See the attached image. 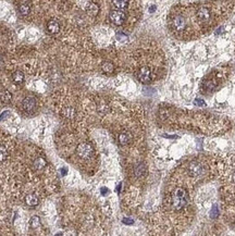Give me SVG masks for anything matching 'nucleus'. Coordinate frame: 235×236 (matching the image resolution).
Listing matches in <instances>:
<instances>
[{
	"instance_id": "f257e3e1",
	"label": "nucleus",
	"mask_w": 235,
	"mask_h": 236,
	"mask_svg": "<svg viewBox=\"0 0 235 236\" xmlns=\"http://www.w3.org/2000/svg\"><path fill=\"white\" fill-rule=\"evenodd\" d=\"M187 191L184 188H176L171 197V205L174 210H182L187 205Z\"/></svg>"
},
{
	"instance_id": "f03ea898",
	"label": "nucleus",
	"mask_w": 235,
	"mask_h": 236,
	"mask_svg": "<svg viewBox=\"0 0 235 236\" xmlns=\"http://www.w3.org/2000/svg\"><path fill=\"white\" fill-rule=\"evenodd\" d=\"M76 153L82 159H89L94 155V147L88 143H81L76 148Z\"/></svg>"
},
{
	"instance_id": "7ed1b4c3",
	"label": "nucleus",
	"mask_w": 235,
	"mask_h": 236,
	"mask_svg": "<svg viewBox=\"0 0 235 236\" xmlns=\"http://www.w3.org/2000/svg\"><path fill=\"white\" fill-rule=\"evenodd\" d=\"M109 19L110 21L112 22V23L114 24V25H122V24L124 23V21H125L126 19V15L125 13L123 12L122 10H113L110 12V15H109Z\"/></svg>"
},
{
	"instance_id": "20e7f679",
	"label": "nucleus",
	"mask_w": 235,
	"mask_h": 236,
	"mask_svg": "<svg viewBox=\"0 0 235 236\" xmlns=\"http://www.w3.org/2000/svg\"><path fill=\"white\" fill-rule=\"evenodd\" d=\"M188 174H189L192 177H198L201 174L204 173V167L200 162H197V161H193V162L189 163L188 165Z\"/></svg>"
},
{
	"instance_id": "39448f33",
	"label": "nucleus",
	"mask_w": 235,
	"mask_h": 236,
	"mask_svg": "<svg viewBox=\"0 0 235 236\" xmlns=\"http://www.w3.org/2000/svg\"><path fill=\"white\" fill-rule=\"evenodd\" d=\"M137 78L139 79V82L144 84H148L151 82V71L148 67H143L139 69V71L137 72Z\"/></svg>"
},
{
	"instance_id": "423d86ee",
	"label": "nucleus",
	"mask_w": 235,
	"mask_h": 236,
	"mask_svg": "<svg viewBox=\"0 0 235 236\" xmlns=\"http://www.w3.org/2000/svg\"><path fill=\"white\" fill-rule=\"evenodd\" d=\"M22 107H23V110L25 112L32 113L36 109V99L34 97H26L22 102Z\"/></svg>"
},
{
	"instance_id": "0eeeda50",
	"label": "nucleus",
	"mask_w": 235,
	"mask_h": 236,
	"mask_svg": "<svg viewBox=\"0 0 235 236\" xmlns=\"http://www.w3.org/2000/svg\"><path fill=\"white\" fill-rule=\"evenodd\" d=\"M47 31L49 34H52V35H56L58 34L60 32V23L59 21L57 20L52 19V20H49L47 23Z\"/></svg>"
},
{
	"instance_id": "6e6552de",
	"label": "nucleus",
	"mask_w": 235,
	"mask_h": 236,
	"mask_svg": "<svg viewBox=\"0 0 235 236\" xmlns=\"http://www.w3.org/2000/svg\"><path fill=\"white\" fill-rule=\"evenodd\" d=\"M172 26L177 32H182L186 27V21L182 17H175L172 21Z\"/></svg>"
},
{
	"instance_id": "1a4fd4ad",
	"label": "nucleus",
	"mask_w": 235,
	"mask_h": 236,
	"mask_svg": "<svg viewBox=\"0 0 235 236\" xmlns=\"http://www.w3.org/2000/svg\"><path fill=\"white\" fill-rule=\"evenodd\" d=\"M197 17H198L201 22H207L210 17V11L208 10L207 8L203 7V8H200L197 11Z\"/></svg>"
},
{
	"instance_id": "9d476101",
	"label": "nucleus",
	"mask_w": 235,
	"mask_h": 236,
	"mask_svg": "<svg viewBox=\"0 0 235 236\" xmlns=\"http://www.w3.org/2000/svg\"><path fill=\"white\" fill-rule=\"evenodd\" d=\"M46 165H47V161H46V159L43 157L36 158L34 161V163H33V167H34V169L37 170V171H41V170L45 169Z\"/></svg>"
},
{
	"instance_id": "9b49d317",
	"label": "nucleus",
	"mask_w": 235,
	"mask_h": 236,
	"mask_svg": "<svg viewBox=\"0 0 235 236\" xmlns=\"http://www.w3.org/2000/svg\"><path fill=\"white\" fill-rule=\"evenodd\" d=\"M25 204L28 207H36L38 205V198L34 194H28L25 196Z\"/></svg>"
},
{
	"instance_id": "f8f14e48",
	"label": "nucleus",
	"mask_w": 235,
	"mask_h": 236,
	"mask_svg": "<svg viewBox=\"0 0 235 236\" xmlns=\"http://www.w3.org/2000/svg\"><path fill=\"white\" fill-rule=\"evenodd\" d=\"M86 12H87L90 17H96V15L99 13L98 4L94 3V2H90V3L87 6V8H86Z\"/></svg>"
},
{
	"instance_id": "ddd939ff",
	"label": "nucleus",
	"mask_w": 235,
	"mask_h": 236,
	"mask_svg": "<svg viewBox=\"0 0 235 236\" xmlns=\"http://www.w3.org/2000/svg\"><path fill=\"white\" fill-rule=\"evenodd\" d=\"M25 79V76H24V73L22 71H15L14 73L12 74V81L13 83L15 84H22Z\"/></svg>"
},
{
	"instance_id": "4468645a",
	"label": "nucleus",
	"mask_w": 235,
	"mask_h": 236,
	"mask_svg": "<svg viewBox=\"0 0 235 236\" xmlns=\"http://www.w3.org/2000/svg\"><path fill=\"white\" fill-rule=\"evenodd\" d=\"M117 142H119V144L125 146V145H127L128 143L131 142V135L128 133L119 134V136H117Z\"/></svg>"
},
{
	"instance_id": "2eb2a0df",
	"label": "nucleus",
	"mask_w": 235,
	"mask_h": 236,
	"mask_svg": "<svg viewBox=\"0 0 235 236\" xmlns=\"http://www.w3.org/2000/svg\"><path fill=\"white\" fill-rule=\"evenodd\" d=\"M146 173V167L144 163H138V164L135 167L134 170V174L136 177H141L144 174Z\"/></svg>"
},
{
	"instance_id": "dca6fc26",
	"label": "nucleus",
	"mask_w": 235,
	"mask_h": 236,
	"mask_svg": "<svg viewBox=\"0 0 235 236\" xmlns=\"http://www.w3.org/2000/svg\"><path fill=\"white\" fill-rule=\"evenodd\" d=\"M11 99H12V95H11V92H9V90L4 89L0 92V100H1L2 102L8 103L11 101Z\"/></svg>"
},
{
	"instance_id": "f3484780",
	"label": "nucleus",
	"mask_w": 235,
	"mask_h": 236,
	"mask_svg": "<svg viewBox=\"0 0 235 236\" xmlns=\"http://www.w3.org/2000/svg\"><path fill=\"white\" fill-rule=\"evenodd\" d=\"M112 3L119 10H123L127 7L128 4V0H112Z\"/></svg>"
},
{
	"instance_id": "a211bd4d",
	"label": "nucleus",
	"mask_w": 235,
	"mask_h": 236,
	"mask_svg": "<svg viewBox=\"0 0 235 236\" xmlns=\"http://www.w3.org/2000/svg\"><path fill=\"white\" fill-rule=\"evenodd\" d=\"M19 12L21 13V15L26 17L31 13V7L27 3H22L19 6Z\"/></svg>"
},
{
	"instance_id": "6ab92c4d",
	"label": "nucleus",
	"mask_w": 235,
	"mask_h": 236,
	"mask_svg": "<svg viewBox=\"0 0 235 236\" xmlns=\"http://www.w3.org/2000/svg\"><path fill=\"white\" fill-rule=\"evenodd\" d=\"M28 224H30V226L32 229L39 228V225H41V218L37 217V215H34V217H32L30 219V221H28Z\"/></svg>"
},
{
	"instance_id": "aec40b11",
	"label": "nucleus",
	"mask_w": 235,
	"mask_h": 236,
	"mask_svg": "<svg viewBox=\"0 0 235 236\" xmlns=\"http://www.w3.org/2000/svg\"><path fill=\"white\" fill-rule=\"evenodd\" d=\"M101 69H103V71L105 72V73L110 74L114 71V65L112 64L111 62H105L101 65Z\"/></svg>"
},
{
	"instance_id": "412c9836",
	"label": "nucleus",
	"mask_w": 235,
	"mask_h": 236,
	"mask_svg": "<svg viewBox=\"0 0 235 236\" xmlns=\"http://www.w3.org/2000/svg\"><path fill=\"white\" fill-rule=\"evenodd\" d=\"M7 157H8V151H7V148L3 146V145H0V163L4 162Z\"/></svg>"
},
{
	"instance_id": "4be33fe9",
	"label": "nucleus",
	"mask_w": 235,
	"mask_h": 236,
	"mask_svg": "<svg viewBox=\"0 0 235 236\" xmlns=\"http://www.w3.org/2000/svg\"><path fill=\"white\" fill-rule=\"evenodd\" d=\"M63 114H64L65 118H72V116L75 114V111H74L73 108L69 107V108H65V109L63 110Z\"/></svg>"
},
{
	"instance_id": "5701e85b",
	"label": "nucleus",
	"mask_w": 235,
	"mask_h": 236,
	"mask_svg": "<svg viewBox=\"0 0 235 236\" xmlns=\"http://www.w3.org/2000/svg\"><path fill=\"white\" fill-rule=\"evenodd\" d=\"M117 38L119 39V40H124V39H127V36L124 34H122V33H117Z\"/></svg>"
},
{
	"instance_id": "b1692460",
	"label": "nucleus",
	"mask_w": 235,
	"mask_h": 236,
	"mask_svg": "<svg viewBox=\"0 0 235 236\" xmlns=\"http://www.w3.org/2000/svg\"><path fill=\"white\" fill-rule=\"evenodd\" d=\"M194 103H195L196 106H205V102H204V101H201L200 99H196Z\"/></svg>"
},
{
	"instance_id": "393cba45",
	"label": "nucleus",
	"mask_w": 235,
	"mask_h": 236,
	"mask_svg": "<svg viewBox=\"0 0 235 236\" xmlns=\"http://www.w3.org/2000/svg\"><path fill=\"white\" fill-rule=\"evenodd\" d=\"M148 10H149V12H150V13L155 12V11H156V6H155V4H152V6H150V7H149V9H148Z\"/></svg>"
},
{
	"instance_id": "a878e982",
	"label": "nucleus",
	"mask_w": 235,
	"mask_h": 236,
	"mask_svg": "<svg viewBox=\"0 0 235 236\" xmlns=\"http://www.w3.org/2000/svg\"><path fill=\"white\" fill-rule=\"evenodd\" d=\"M123 221H124V223H126V224H131V223H133V221H132V220H127V219H124Z\"/></svg>"
},
{
	"instance_id": "bb28decb",
	"label": "nucleus",
	"mask_w": 235,
	"mask_h": 236,
	"mask_svg": "<svg viewBox=\"0 0 235 236\" xmlns=\"http://www.w3.org/2000/svg\"><path fill=\"white\" fill-rule=\"evenodd\" d=\"M107 188H103V189H101V193H103V194H105V193H107Z\"/></svg>"
},
{
	"instance_id": "cd10ccee",
	"label": "nucleus",
	"mask_w": 235,
	"mask_h": 236,
	"mask_svg": "<svg viewBox=\"0 0 235 236\" xmlns=\"http://www.w3.org/2000/svg\"><path fill=\"white\" fill-rule=\"evenodd\" d=\"M233 181H234V183H235V172H234V174H233Z\"/></svg>"
},
{
	"instance_id": "c85d7f7f",
	"label": "nucleus",
	"mask_w": 235,
	"mask_h": 236,
	"mask_svg": "<svg viewBox=\"0 0 235 236\" xmlns=\"http://www.w3.org/2000/svg\"><path fill=\"white\" fill-rule=\"evenodd\" d=\"M234 201H235V195H234Z\"/></svg>"
},
{
	"instance_id": "c756f323",
	"label": "nucleus",
	"mask_w": 235,
	"mask_h": 236,
	"mask_svg": "<svg viewBox=\"0 0 235 236\" xmlns=\"http://www.w3.org/2000/svg\"><path fill=\"white\" fill-rule=\"evenodd\" d=\"M234 225H235V223H234Z\"/></svg>"
}]
</instances>
